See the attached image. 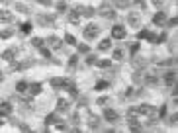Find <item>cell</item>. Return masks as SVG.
Returning <instances> with one entry per match:
<instances>
[{"label": "cell", "instance_id": "obj_50", "mask_svg": "<svg viewBox=\"0 0 178 133\" xmlns=\"http://www.w3.org/2000/svg\"><path fill=\"white\" fill-rule=\"evenodd\" d=\"M2 78H4V76H2V73H0V82H2Z\"/></svg>", "mask_w": 178, "mask_h": 133}, {"label": "cell", "instance_id": "obj_12", "mask_svg": "<svg viewBox=\"0 0 178 133\" xmlns=\"http://www.w3.org/2000/svg\"><path fill=\"white\" fill-rule=\"evenodd\" d=\"M127 123H129V129H131V131H139V129H141V123H139L137 119L133 118V115L127 119Z\"/></svg>", "mask_w": 178, "mask_h": 133}, {"label": "cell", "instance_id": "obj_41", "mask_svg": "<svg viewBox=\"0 0 178 133\" xmlns=\"http://www.w3.org/2000/svg\"><path fill=\"white\" fill-rule=\"evenodd\" d=\"M141 78H143L141 73H135V74H133V82H141Z\"/></svg>", "mask_w": 178, "mask_h": 133}, {"label": "cell", "instance_id": "obj_48", "mask_svg": "<svg viewBox=\"0 0 178 133\" xmlns=\"http://www.w3.org/2000/svg\"><path fill=\"white\" fill-rule=\"evenodd\" d=\"M170 123H172V125L176 123V114H172V115H170Z\"/></svg>", "mask_w": 178, "mask_h": 133}, {"label": "cell", "instance_id": "obj_4", "mask_svg": "<svg viewBox=\"0 0 178 133\" xmlns=\"http://www.w3.org/2000/svg\"><path fill=\"white\" fill-rule=\"evenodd\" d=\"M167 14H164V12H157L155 16H153V24H155V26H164V24H167Z\"/></svg>", "mask_w": 178, "mask_h": 133}, {"label": "cell", "instance_id": "obj_7", "mask_svg": "<svg viewBox=\"0 0 178 133\" xmlns=\"http://www.w3.org/2000/svg\"><path fill=\"white\" fill-rule=\"evenodd\" d=\"M153 112H155V108L149 106V104H141V106L137 108V114H141V115H151Z\"/></svg>", "mask_w": 178, "mask_h": 133}, {"label": "cell", "instance_id": "obj_22", "mask_svg": "<svg viewBox=\"0 0 178 133\" xmlns=\"http://www.w3.org/2000/svg\"><path fill=\"white\" fill-rule=\"evenodd\" d=\"M16 10L22 12V14H28V12H30V6H28V4H24V2H18V4H16Z\"/></svg>", "mask_w": 178, "mask_h": 133}, {"label": "cell", "instance_id": "obj_35", "mask_svg": "<svg viewBox=\"0 0 178 133\" xmlns=\"http://www.w3.org/2000/svg\"><path fill=\"white\" fill-rule=\"evenodd\" d=\"M114 59L115 61H121L123 59V51H121V49H115V51H114Z\"/></svg>", "mask_w": 178, "mask_h": 133}, {"label": "cell", "instance_id": "obj_51", "mask_svg": "<svg viewBox=\"0 0 178 133\" xmlns=\"http://www.w3.org/2000/svg\"><path fill=\"white\" fill-rule=\"evenodd\" d=\"M0 2H8V0H0Z\"/></svg>", "mask_w": 178, "mask_h": 133}, {"label": "cell", "instance_id": "obj_25", "mask_svg": "<svg viewBox=\"0 0 178 133\" xmlns=\"http://www.w3.org/2000/svg\"><path fill=\"white\" fill-rule=\"evenodd\" d=\"M145 82H147V84H157L159 78H157L155 74H147V76H145Z\"/></svg>", "mask_w": 178, "mask_h": 133}, {"label": "cell", "instance_id": "obj_36", "mask_svg": "<svg viewBox=\"0 0 178 133\" xmlns=\"http://www.w3.org/2000/svg\"><path fill=\"white\" fill-rule=\"evenodd\" d=\"M31 43H34V47H43V39H39V37H34Z\"/></svg>", "mask_w": 178, "mask_h": 133}, {"label": "cell", "instance_id": "obj_6", "mask_svg": "<svg viewBox=\"0 0 178 133\" xmlns=\"http://www.w3.org/2000/svg\"><path fill=\"white\" fill-rule=\"evenodd\" d=\"M41 90H43V86H41L39 82H34V84H28L26 92H30L31 96H37V94H41Z\"/></svg>", "mask_w": 178, "mask_h": 133}, {"label": "cell", "instance_id": "obj_42", "mask_svg": "<svg viewBox=\"0 0 178 133\" xmlns=\"http://www.w3.org/2000/svg\"><path fill=\"white\" fill-rule=\"evenodd\" d=\"M76 61H78V57H76V55H73V57H71V61H69V65L74 66V65H76Z\"/></svg>", "mask_w": 178, "mask_h": 133}, {"label": "cell", "instance_id": "obj_20", "mask_svg": "<svg viewBox=\"0 0 178 133\" xmlns=\"http://www.w3.org/2000/svg\"><path fill=\"white\" fill-rule=\"evenodd\" d=\"M0 20H2V22H12V14L10 12H6V10H0Z\"/></svg>", "mask_w": 178, "mask_h": 133}, {"label": "cell", "instance_id": "obj_34", "mask_svg": "<svg viewBox=\"0 0 178 133\" xmlns=\"http://www.w3.org/2000/svg\"><path fill=\"white\" fill-rule=\"evenodd\" d=\"M149 33H151L149 30H141V31L137 33V39H147V37H149Z\"/></svg>", "mask_w": 178, "mask_h": 133}, {"label": "cell", "instance_id": "obj_8", "mask_svg": "<svg viewBox=\"0 0 178 133\" xmlns=\"http://www.w3.org/2000/svg\"><path fill=\"white\" fill-rule=\"evenodd\" d=\"M100 14L104 16V18H108V20H114V18H115V12L112 10V8H108L106 4H104V6L100 8Z\"/></svg>", "mask_w": 178, "mask_h": 133}, {"label": "cell", "instance_id": "obj_37", "mask_svg": "<svg viewBox=\"0 0 178 133\" xmlns=\"http://www.w3.org/2000/svg\"><path fill=\"white\" fill-rule=\"evenodd\" d=\"M55 114H51V115H47V118H45V123H47V125H51V123H55Z\"/></svg>", "mask_w": 178, "mask_h": 133}, {"label": "cell", "instance_id": "obj_46", "mask_svg": "<svg viewBox=\"0 0 178 133\" xmlns=\"http://www.w3.org/2000/svg\"><path fill=\"white\" fill-rule=\"evenodd\" d=\"M37 2L43 4V6H49V4H51V0H37Z\"/></svg>", "mask_w": 178, "mask_h": 133}, {"label": "cell", "instance_id": "obj_14", "mask_svg": "<svg viewBox=\"0 0 178 133\" xmlns=\"http://www.w3.org/2000/svg\"><path fill=\"white\" fill-rule=\"evenodd\" d=\"M47 43L51 45L53 49H59L61 47V39H59V37H55V35H49L47 37Z\"/></svg>", "mask_w": 178, "mask_h": 133}, {"label": "cell", "instance_id": "obj_28", "mask_svg": "<svg viewBox=\"0 0 178 133\" xmlns=\"http://www.w3.org/2000/svg\"><path fill=\"white\" fill-rule=\"evenodd\" d=\"M20 28H22V31H24V33H30L31 30H34V28H31V24H30V22H24V24H22V26H20Z\"/></svg>", "mask_w": 178, "mask_h": 133}, {"label": "cell", "instance_id": "obj_1", "mask_svg": "<svg viewBox=\"0 0 178 133\" xmlns=\"http://www.w3.org/2000/svg\"><path fill=\"white\" fill-rule=\"evenodd\" d=\"M98 33H100V28H98L96 24H90V26L84 28V37H86V39H94Z\"/></svg>", "mask_w": 178, "mask_h": 133}, {"label": "cell", "instance_id": "obj_5", "mask_svg": "<svg viewBox=\"0 0 178 133\" xmlns=\"http://www.w3.org/2000/svg\"><path fill=\"white\" fill-rule=\"evenodd\" d=\"M112 37H114V39H123V37H125V28L114 26L112 28Z\"/></svg>", "mask_w": 178, "mask_h": 133}, {"label": "cell", "instance_id": "obj_15", "mask_svg": "<svg viewBox=\"0 0 178 133\" xmlns=\"http://www.w3.org/2000/svg\"><path fill=\"white\" fill-rule=\"evenodd\" d=\"M88 125L92 127V129H98V127H100V118H96V115L90 114V118H88Z\"/></svg>", "mask_w": 178, "mask_h": 133}, {"label": "cell", "instance_id": "obj_47", "mask_svg": "<svg viewBox=\"0 0 178 133\" xmlns=\"http://www.w3.org/2000/svg\"><path fill=\"white\" fill-rule=\"evenodd\" d=\"M163 2H164V0H153V4H155V6H163Z\"/></svg>", "mask_w": 178, "mask_h": 133}, {"label": "cell", "instance_id": "obj_30", "mask_svg": "<svg viewBox=\"0 0 178 133\" xmlns=\"http://www.w3.org/2000/svg\"><path fill=\"white\" fill-rule=\"evenodd\" d=\"M115 6H118V8H127V6H129V0H115Z\"/></svg>", "mask_w": 178, "mask_h": 133}, {"label": "cell", "instance_id": "obj_44", "mask_svg": "<svg viewBox=\"0 0 178 133\" xmlns=\"http://www.w3.org/2000/svg\"><path fill=\"white\" fill-rule=\"evenodd\" d=\"M159 115H160V118H164V115H167V108H164V106H160V110H159Z\"/></svg>", "mask_w": 178, "mask_h": 133}, {"label": "cell", "instance_id": "obj_39", "mask_svg": "<svg viewBox=\"0 0 178 133\" xmlns=\"http://www.w3.org/2000/svg\"><path fill=\"white\" fill-rule=\"evenodd\" d=\"M67 10V4L65 2H57V12H65Z\"/></svg>", "mask_w": 178, "mask_h": 133}, {"label": "cell", "instance_id": "obj_27", "mask_svg": "<svg viewBox=\"0 0 178 133\" xmlns=\"http://www.w3.org/2000/svg\"><path fill=\"white\" fill-rule=\"evenodd\" d=\"M96 65L102 66V69H108V66L112 65V61H110V59H100V61H96Z\"/></svg>", "mask_w": 178, "mask_h": 133}, {"label": "cell", "instance_id": "obj_33", "mask_svg": "<svg viewBox=\"0 0 178 133\" xmlns=\"http://www.w3.org/2000/svg\"><path fill=\"white\" fill-rule=\"evenodd\" d=\"M139 47H141V43H137V41H135V43H131V47H129V51L133 53V55H137V51H139Z\"/></svg>", "mask_w": 178, "mask_h": 133}, {"label": "cell", "instance_id": "obj_11", "mask_svg": "<svg viewBox=\"0 0 178 133\" xmlns=\"http://www.w3.org/2000/svg\"><path fill=\"white\" fill-rule=\"evenodd\" d=\"M53 20H55L53 16H43V14H41V16H37V22H39L41 26H51V24H53Z\"/></svg>", "mask_w": 178, "mask_h": 133}, {"label": "cell", "instance_id": "obj_26", "mask_svg": "<svg viewBox=\"0 0 178 133\" xmlns=\"http://www.w3.org/2000/svg\"><path fill=\"white\" fill-rule=\"evenodd\" d=\"M16 90H18V92H26V90H28V82L20 80L18 84H16Z\"/></svg>", "mask_w": 178, "mask_h": 133}, {"label": "cell", "instance_id": "obj_18", "mask_svg": "<svg viewBox=\"0 0 178 133\" xmlns=\"http://www.w3.org/2000/svg\"><path fill=\"white\" fill-rule=\"evenodd\" d=\"M51 86L53 88H63L65 86V78H51Z\"/></svg>", "mask_w": 178, "mask_h": 133}, {"label": "cell", "instance_id": "obj_31", "mask_svg": "<svg viewBox=\"0 0 178 133\" xmlns=\"http://www.w3.org/2000/svg\"><path fill=\"white\" fill-rule=\"evenodd\" d=\"M96 59H98V57L92 55V53H90V55H86V65H96Z\"/></svg>", "mask_w": 178, "mask_h": 133}, {"label": "cell", "instance_id": "obj_38", "mask_svg": "<svg viewBox=\"0 0 178 133\" xmlns=\"http://www.w3.org/2000/svg\"><path fill=\"white\" fill-rule=\"evenodd\" d=\"M88 45H86V43H80V45H78V53H88Z\"/></svg>", "mask_w": 178, "mask_h": 133}, {"label": "cell", "instance_id": "obj_21", "mask_svg": "<svg viewBox=\"0 0 178 133\" xmlns=\"http://www.w3.org/2000/svg\"><path fill=\"white\" fill-rule=\"evenodd\" d=\"M145 65H147V61H145L143 57H137V55L133 57V66L135 69H137V66H145Z\"/></svg>", "mask_w": 178, "mask_h": 133}, {"label": "cell", "instance_id": "obj_29", "mask_svg": "<svg viewBox=\"0 0 178 133\" xmlns=\"http://www.w3.org/2000/svg\"><path fill=\"white\" fill-rule=\"evenodd\" d=\"M12 33H14V31L8 28V30H2V31H0V37H2V39H8V37H12Z\"/></svg>", "mask_w": 178, "mask_h": 133}, {"label": "cell", "instance_id": "obj_16", "mask_svg": "<svg viewBox=\"0 0 178 133\" xmlns=\"http://www.w3.org/2000/svg\"><path fill=\"white\" fill-rule=\"evenodd\" d=\"M110 47H112V39H108V37H106V39H102L100 43H98V49H100V51H108Z\"/></svg>", "mask_w": 178, "mask_h": 133}, {"label": "cell", "instance_id": "obj_9", "mask_svg": "<svg viewBox=\"0 0 178 133\" xmlns=\"http://www.w3.org/2000/svg\"><path fill=\"white\" fill-rule=\"evenodd\" d=\"M127 22H129L133 28H137L139 24H141V20H139V14H137V12H129V16H127Z\"/></svg>", "mask_w": 178, "mask_h": 133}, {"label": "cell", "instance_id": "obj_10", "mask_svg": "<svg viewBox=\"0 0 178 133\" xmlns=\"http://www.w3.org/2000/svg\"><path fill=\"white\" fill-rule=\"evenodd\" d=\"M164 82H167L168 86H172L176 82V73L174 70H168V73H164Z\"/></svg>", "mask_w": 178, "mask_h": 133}, {"label": "cell", "instance_id": "obj_13", "mask_svg": "<svg viewBox=\"0 0 178 133\" xmlns=\"http://www.w3.org/2000/svg\"><path fill=\"white\" fill-rule=\"evenodd\" d=\"M12 114V106L8 102H0V115H8Z\"/></svg>", "mask_w": 178, "mask_h": 133}, {"label": "cell", "instance_id": "obj_23", "mask_svg": "<svg viewBox=\"0 0 178 133\" xmlns=\"http://www.w3.org/2000/svg\"><path fill=\"white\" fill-rule=\"evenodd\" d=\"M65 43H69V45H76V37H74L73 33H65Z\"/></svg>", "mask_w": 178, "mask_h": 133}, {"label": "cell", "instance_id": "obj_40", "mask_svg": "<svg viewBox=\"0 0 178 133\" xmlns=\"http://www.w3.org/2000/svg\"><path fill=\"white\" fill-rule=\"evenodd\" d=\"M41 49V55L45 57V59H49V57H51V53H49V49H45V47H39Z\"/></svg>", "mask_w": 178, "mask_h": 133}, {"label": "cell", "instance_id": "obj_32", "mask_svg": "<svg viewBox=\"0 0 178 133\" xmlns=\"http://www.w3.org/2000/svg\"><path fill=\"white\" fill-rule=\"evenodd\" d=\"M108 86H110V84H108L106 80H100V82L96 84V90H100V92H102V90H108Z\"/></svg>", "mask_w": 178, "mask_h": 133}, {"label": "cell", "instance_id": "obj_43", "mask_svg": "<svg viewBox=\"0 0 178 133\" xmlns=\"http://www.w3.org/2000/svg\"><path fill=\"white\" fill-rule=\"evenodd\" d=\"M98 104H100V106H104V104H108V96H102V98H98Z\"/></svg>", "mask_w": 178, "mask_h": 133}, {"label": "cell", "instance_id": "obj_3", "mask_svg": "<svg viewBox=\"0 0 178 133\" xmlns=\"http://www.w3.org/2000/svg\"><path fill=\"white\" fill-rule=\"evenodd\" d=\"M76 12L82 16H86V18H92L94 14H96V10H94L92 6H76Z\"/></svg>", "mask_w": 178, "mask_h": 133}, {"label": "cell", "instance_id": "obj_17", "mask_svg": "<svg viewBox=\"0 0 178 133\" xmlns=\"http://www.w3.org/2000/svg\"><path fill=\"white\" fill-rule=\"evenodd\" d=\"M57 110H59V112H67L69 110V102H67V100H63V98H59V100H57Z\"/></svg>", "mask_w": 178, "mask_h": 133}, {"label": "cell", "instance_id": "obj_49", "mask_svg": "<svg viewBox=\"0 0 178 133\" xmlns=\"http://www.w3.org/2000/svg\"><path fill=\"white\" fill-rule=\"evenodd\" d=\"M2 123H4V119H2V118H0V125H2Z\"/></svg>", "mask_w": 178, "mask_h": 133}, {"label": "cell", "instance_id": "obj_24", "mask_svg": "<svg viewBox=\"0 0 178 133\" xmlns=\"http://www.w3.org/2000/svg\"><path fill=\"white\" fill-rule=\"evenodd\" d=\"M78 20H80V14H78V12H71V16H69V22L71 24H78Z\"/></svg>", "mask_w": 178, "mask_h": 133}, {"label": "cell", "instance_id": "obj_19", "mask_svg": "<svg viewBox=\"0 0 178 133\" xmlns=\"http://www.w3.org/2000/svg\"><path fill=\"white\" fill-rule=\"evenodd\" d=\"M2 57H4L6 61H14V57H16V51H14V49H6V51L2 53Z\"/></svg>", "mask_w": 178, "mask_h": 133}, {"label": "cell", "instance_id": "obj_2", "mask_svg": "<svg viewBox=\"0 0 178 133\" xmlns=\"http://www.w3.org/2000/svg\"><path fill=\"white\" fill-rule=\"evenodd\" d=\"M104 119H106V122H110V123H115L119 119V114L115 110H112V108H106V110H104Z\"/></svg>", "mask_w": 178, "mask_h": 133}, {"label": "cell", "instance_id": "obj_45", "mask_svg": "<svg viewBox=\"0 0 178 133\" xmlns=\"http://www.w3.org/2000/svg\"><path fill=\"white\" fill-rule=\"evenodd\" d=\"M167 24H168V26H176V18H170V20H167Z\"/></svg>", "mask_w": 178, "mask_h": 133}]
</instances>
